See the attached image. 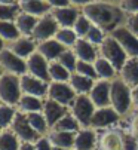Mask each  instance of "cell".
I'll return each instance as SVG.
<instances>
[{"mask_svg": "<svg viewBox=\"0 0 138 150\" xmlns=\"http://www.w3.org/2000/svg\"><path fill=\"white\" fill-rule=\"evenodd\" d=\"M82 13L91 21L92 25L101 28L107 36L125 25L128 18L119 5L110 3L108 0H94L82 8Z\"/></svg>", "mask_w": 138, "mask_h": 150, "instance_id": "6da1fadb", "label": "cell"}, {"mask_svg": "<svg viewBox=\"0 0 138 150\" xmlns=\"http://www.w3.org/2000/svg\"><path fill=\"white\" fill-rule=\"evenodd\" d=\"M110 105L123 119L132 112V89L120 77L110 82Z\"/></svg>", "mask_w": 138, "mask_h": 150, "instance_id": "7a4b0ae2", "label": "cell"}, {"mask_svg": "<svg viewBox=\"0 0 138 150\" xmlns=\"http://www.w3.org/2000/svg\"><path fill=\"white\" fill-rule=\"evenodd\" d=\"M98 55L104 59H107L111 66L117 70V73L122 70V67L125 66V62L128 61V55L126 52L122 49V46L117 43V40L111 37V36H107L103 43L98 46Z\"/></svg>", "mask_w": 138, "mask_h": 150, "instance_id": "3957f363", "label": "cell"}, {"mask_svg": "<svg viewBox=\"0 0 138 150\" xmlns=\"http://www.w3.org/2000/svg\"><path fill=\"white\" fill-rule=\"evenodd\" d=\"M21 97H22L21 77L9 73H3L2 77H0V101L3 104L16 107Z\"/></svg>", "mask_w": 138, "mask_h": 150, "instance_id": "277c9868", "label": "cell"}, {"mask_svg": "<svg viewBox=\"0 0 138 150\" xmlns=\"http://www.w3.org/2000/svg\"><path fill=\"white\" fill-rule=\"evenodd\" d=\"M68 110H70L73 117L79 122L80 128L83 129V128H91V120L97 110V107L92 104L88 95H77Z\"/></svg>", "mask_w": 138, "mask_h": 150, "instance_id": "5b68a950", "label": "cell"}, {"mask_svg": "<svg viewBox=\"0 0 138 150\" xmlns=\"http://www.w3.org/2000/svg\"><path fill=\"white\" fill-rule=\"evenodd\" d=\"M95 150H123L122 126H113L97 131Z\"/></svg>", "mask_w": 138, "mask_h": 150, "instance_id": "8992f818", "label": "cell"}, {"mask_svg": "<svg viewBox=\"0 0 138 150\" xmlns=\"http://www.w3.org/2000/svg\"><path fill=\"white\" fill-rule=\"evenodd\" d=\"M122 120H123V117L111 105H108V107H103V109L95 110L94 116H92V120H91V128L95 131L107 129V128L117 126Z\"/></svg>", "mask_w": 138, "mask_h": 150, "instance_id": "52a82bcc", "label": "cell"}, {"mask_svg": "<svg viewBox=\"0 0 138 150\" xmlns=\"http://www.w3.org/2000/svg\"><path fill=\"white\" fill-rule=\"evenodd\" d=\"M58 30H59V25L55 21L52 12H49V13H46V15L39 18L37 24H36V28H34V31L31 34V39L36 42V43H40V42L54 39Z\"/></svg>", "mask_w": 138, "mask_h": 150, "instance_id": "ba28073f", "label": "cell"}, {"mask_svg": "<svg viewBox=\"0 0 138 150\" xmlns=\"http://www.w3.org/2000/svg\"><path fill=\"white\" fill-rule=\"evenodd\" d=\"M0 69L3 70V73H9V74H15L21 77V76L27 74V62L25 59L15 55L6 46L0 52Z\"/></svg>", "mask_w": 138, "mask_h": 150, "instance_id": "9c48e42d", "label": "cell"}, {"mask_svg": "<svg viewBox=\"0 0 138 150\" xmlns=\"http://www.w3.org/2000/svg\"><path fill=\"white\" fill-rule=\"evenodd\" d=\"M9 129L18 137V140L21 143H33L34 144L40 138V135L33 129L31 125L28 123L27 116L24 113H19V112H16V115L13 117V122H12Z\"/></svg>", "mask_w": 138, "mask_h": 150, "instance_id": "30bf717a", "label": "cell"}, {"mask_svg": "<svg viewBox=\"0 0 138 150\" xmlns=\"http://www.w3.org/2000/svg\"><path fill=\"white\" fill-rule=\"evenodd\" d=\"M76 97H77V94L73 91V88L70 86L68 82H51L49 89H48V97L46 98H51V100L70 109V105L73 104Z\"/></svg>", "mask_w": 138, "mask_h": 150, "instance_id": "8fae6325", "label": "cell"}, {"mask_svg": "<svg viewBox=\"0 0 138 150\" xmlns=\"http://www.w3.org/2000/svg\"><path fill=\"white\" fill-rule=\"evenodd\" d=\"M110 36L117 40V43L122 46V49L126 52L129 58H138V36L137 34H134L131 30L122 25L117 30H114Z\"/></svg>", "mask_w": 138, "mask_h": 150, "instance_id": "7c38bea8", "label": "cell"}, {"mask_svg": "<svg viewBox=\"0 0 138 150\" xmlns=\"http://www.w3.org/2000/svg\"><path fill=\"white\" fill-rule=\"evenodd\" d=\"M48 89H49L48 82L37 79L28 73L21 76V91L24 95H31V97H37L40 100H45L48 97Z\"/></svg>", "mask_w": 138, "mask_h": 150, "instance_id": "4fadbf2b", "label": "cell"}, {"mask_svg": "<svg viewBox=\"0 0 138 150\" xmlns=\"http://www.w3.org/2000/svg\"><path fill=\"white\" fill-rule=\"evenodd\" d=\"M27 62V73L37 77V79H42L45 82L51 83V77H49V61L46 59L45 57H42L37 51L25 59Z\"/></svg>", "mask_w": 138, "mask_h": 150, "instance_id": "5bb4252c", "label": "cell"}, {"mask_svg": "<svg viewBox=\"0 0 138 150\" xmlns=\"http://www.w3.org/2000/svg\"><path fill=\"white\" fill-rule=\"evenodd\" d=\"M68 112H70L68 107H65V105H62V104H59V103H57V101H54L51 98H45L43 100L42 113H43V116H45V119H46V122H48L51 129L55 126V123L58 120H61Z\"/></svg>", "mask_w": 138, "mask_h": 150, "instance_id": "9a60e30c", "label": "cell"}, {"mask_svg": "<svg viewBox=\"0 0 138 150\" xmlns=\"http://www.w3.org/2000/svg\"><path fill=\"white\" fill-rule=\"evenodd\" d=\"M88 97L97 109L108 107L110 105V82L108 80H101V79L95 80L94 86H92Z\"/></svg>", "mask_w": 138, "mask_h": 150, "instance_id": "2e32d148", "label": "cell"}, {"mask_svg": "<svg viewBox=\"0 0 138 150\" xmlns=\"http://www.w3.org/2000/svg\"><path fill=\"white\" fill-rule=\"evenodd\" d=\"M51 12H52V15H54V18H55V21L58 23L59 27L73 28L77 16L82 13V9L68 5V6H62V8H55Z\"/></svg>", "mask_w": 138, "mask_h": 150, "instance_id": "e0dca14e", "label": "cell"}, {"mask_svg": "<svg viewBox=\"0 0 138 150\" xmlns=\"http://www.w3.org/2000/svg\"><path fill=\"white\" fill-rule=\"evenodd\" d=\"M15 55H18L19 58L22 59H27L30 58L36 51H37V43L31 39V37H27V36H19L18 39L12 40L11 43L6 45Z\"/></svg>", "mask_w": 138, "mask_h": 150, "instance_id": "ac0fdd59", "label": "cell"}, {"mask_svg": "<svg viewBox=\"0 0 138 150\" xmlns=\"http://www.w3.org/2000/svg\"><path fill=\"white\" fill-rule=\"evenodd\" d=\"M74 55L77 57L79 61H85V62H95V59L100 57L98 55V48L94 46L92 43L86 39H77V42L74 43V46L71 48Z\"/></svg>", "mask_w": 138, "mask_h": 150, "instance_id": "d6986e66", "label": "cell"}, {"mask_svg": "<svg viewBox=\"0 0 138 150\" xmlns=\"http://www.w3.org/2000/svg\"><path fill=\"white\" fill-rule=\"evenodd\" d=\"M65 49H67V48H64L55 37H54V39H49V40H45V42H40V43H37V52H39L42 57H45L49 62L57 61Z\"/></svg>", "mask_w": 138, "mask_h": 150, "instance_id": "ffe728a7", "label": "cell"}, {"mask_svg": "<svg viewBox=\"0 0 138 150\" xmlns=\"http://www.w3.org/2000/svg\"><path fill=\"white\" fill-rule=\"evenodd\" d=\"M18 6H19L21 12L37 16V18L49 13L52 11V8L46 3V0H19Z\"/></svg>", "mask_w": 138, "mask_h": 150, "instance_id": "44dd1931", "label": "cell"}, {"mask_svg": "<svg viewBox=\"0 0 138 150\" xmlns=\"http://www.w3.org/2000/svg\"><path fill=\"white\" fill-rule=\"evenodd\" d=\"M119 77L131 89L138 86V58H128L125 66L119 71Z\"/></svg>", "mask_w": 138, "mask_h": 150, "instance_id": "7402d4cb", "label": "cell"}, {"mask_svg": "<svg viewBox=\"0 0 138 150\" xmlns=\"http://www.w3.org/2000/svg\"><path fill=\"white\" fill-rule=\"evenodd\" d=\"M97 131L92 128H83L76 134L74 150H95Z\"/></svg>", "mask_w": 138, "mask_h": 150, "instance_id": "603a6c76", "label": "cell"}, {"mask_svg": "<svg viewBox=\"0 0 138 150\" xmlns=\"http://www.w3.org/2000/svg\"><path fill=\"white\" fill-rule=\"evenodd\" d=\"M76 134L74 132H64V131L51 129L46 137H48V140L52 144V147H58V149H74Z\"/></svg>", "mask_w": 138, "mask_h": 150, "instance_id": "cb8c5ba5", "label": "cell"}, {"mask_svg": "<svg viewBox=\"0 0 138 150\" xmlns=\"http://www.w3.org/2000/svg\"><path fill=\"white\" fill-rule=\"evenodd\" d=\"M39 18L37 16H33V15H28V13H24V12H19V15L15 18V25L19 31V36H27V37H31L34 28H36V24H37Z\"/></svg>", "mask_w": 138, "mask_h": 150, "instance_id": "d4e9b609", "label": "cell"}, {"mask_svg": "<svg viewBox=\"0 0 138 150\" xmlns=\"http://www.w3.org/2000/svg\"><path fill=\"white\" fill-rule=\"evenodd\" d=\"M15 109H16V112L24 113V115L42 112V109H43V100H40L37 97H31V95H24V94H22V97L19 98V101H18Z\"/></svg>", "mask_w": 138, "mask_h": 150, "instance_id": "484cf974", "label": "cell"}, {"mask_svg": "<svg viewBox=\"0 0 138 150\" xmlns=\"http://www.w3.org/2000/svg\"><path fill=\"white\" fill-rule=\"evenodd\" d=\"M68 83H70V86L73 88V91L77 95H89L95 80L89 79V77H85V76H80L77 73H73L70 80H68Z\"/></svg>", "mask_w": 138, "mask_h": 150, "instance_id": "4316f807", "label": "cell"}, {"mask_svg": "<svg viewBox=\"0 0 138 150\" xmlns=\"http://www.w3.org/2000/svg\"><path fill=\"white\" fill-rule=\"evenodd\" d=\"M94 66H95L97 76H98V79H101V80H108V82H111V80H114L116 77H119L117 70L114 69L107 59H104V58H101V57H98V58L95 59Z\"/></svg>", "mask_w": 138, "mask_h": 150, "instance_id": "83f0119b", "label": "cell"}, {"mask_svg": "<svg viewBox=\"0 0 138 150\" xmlns=\"http://www.w3.org/2000/svg\"><path fill=\"white\" fill-rule=\"evenodd\" d=\"M25 116H27V120L31 125V128L40 137H46V135H48V132L51 131V128H49V125H48V122H46V119H45V116H43L42 112L28 113Z\"/></svg>", "mask_w": 138, "mask_h": 150, "instance_id": "f1b7e54d", "label": "cell"}, {"mask_svg": "<svg viewBox=\"0 0 138 150\" xmlns=\"http://www.w3.org/2000/svg\"><path fill=\"white\" fill-rule=\"evenodd\" d=\"M71 74L73 73H70L58 61L49 62V77H51V82H68L70 77H71Z\"/></svg>", "mask_w": 138, "mask_h": 150, "instance_id": "f546056e", "label": "cell"}, {"mask_svg": "<svg viewBox=\"0 0 138 150\" xmlns=\"http://www.w3.org/2000/svg\"><path fill=\"white\" fill-rule=\"evenodd\" d=\"M52 129H55V131H64V132H79L82 128H80V125H79V122L73 117V115L68 112L61 120H58L57 123H55V126L52 128Z\"/></svg>", "mask_w": 138, "mask_h": 150, "instance_id": "4dcf8cb0", "label": "cell"}, {"mask_svg": "<svg viewBox=\"0 0 138 150\" xmlns=\"http://www.w3.org/2000/svg\"><path fill=\"white\" fill-rule=\"evenodd\" d=\"M55 39L59 42L64 48L71 49V48L74 46V43L77 42L79 37H77V34L74 33L73 28H62V27H59V30H58L57 34H55Z\"/></svg>", "mask_w": 138, "mask_h": 150, "instance_id": "1f68e13d", "label": "cell"}, {"mask_svg": "<svg viewBox=\"0 0 138 150\" xmlns=\"http://www.w3.org/2000/svg\"><path fill=\"white\" fill-rule=\"evenodd\" d=\"M21 141L11 129H3L0 132V150H18Z\"/></svg>", "mask_w": 138, "mask_h": 150, "instance_id": "d6a6232c", "label": "cell"}, {"mask_svg": "<svg viewBox=\"0 0 138 150\" xmlns=\"http://www.w3.org/2000/svg\"><path fill=\"white\" fill-rule=\"evenodd\" d=\"M0 37L5 40L6 45L19 37V31L13 21H0Z\"/></svg>", "mask_w": 138, "mask_h": 150, "instance_id": "836d02e7", "label": "cell"}, {"mask_svg": "<svg viewBox=\"0 0 138 150\" xmlns=\"http://www.w3.org/2000/svg\"><path fill=\"white\" fill-rule=\"evenodd\" d=\"M16 115V109L12 105H8V104H0V129H9L12 122H13V117Z\"/></svg>", "mask_w": 138, "mask_h": 150, "instance_id": "e575fe53", "label": "cell"}, {"mask_svg": "<svg viewBox=\"0 0 138 150\" xmlns=\"http://www.w3.org/2000/svg\"><path fill=\"white\" fill-rule=\"evenodd\" d=\"M59 64H62V66L70 71V73H74L76 71V64H77V57L74 55V52H73V49H65L62 54H61V57L57 59Z\"/></svg>", "mask_w": 138, "mask_h": 150, "instance_id": "d590c367", "label": "cell"}, {"mask_svg": "<svg viewBox=\"0 0 138 150\" xmlns=\"http://www.w3.org/2000/svg\"><path fill=\"white\" fill-rule=\"evenodd\" d=\"M77 74L80 76H85V77H89V79H94V80H98V76H97V71H95V66L94 62H85V61H77L76 64V71Z\"/></svg>", "mask_w": 138, "mask_h": 150, "instance_id": "8d00e7d4", "label": "cell"}, {"mask_svg": "<svg viewBox=\"0 0 138 150\" xmlns=\"http://www.w3.org/2000/svg\"><path fill=\"white\" fill-rule=\"evenodd\" d=\"M91 27H92V23H91V21H89L83 13H80V15L77 16V19H76L74 25H73V30H74V33L77 34L79 39H83V37L88 34V31H89Z\"/></svg>", "mask_w": 138, "mask_h": 150, "instance_id": "74e56055", "label": "cell"}, {"mask_svg": "<svg viewBox=\"0 0 138 150\" xmlns=\"http://www.w3.org/2000/svg\"><path fill=\"white\" fill-rule=\"evenodd\" d=\"M21 9L18 5H2L0 3V21H15Z\"/></svg>", "mask_w": 138, "mask_h": 150, "instance_id": "f35d334b", "label": "cell"}, {"mask_svg": "<svg viewBox=\"0 0 138 150\" xmlns=\"http://www.w3.org/2000/svg\"><path fill=\"white\" fill-rule=\"evenodd\" d=\"M107 37V34L101 30V28H98V27H95V25H92L91 28H89V31H88V34L83 37V39H86L89 43H92L94 46H100L101 43H103V40Z\"/></svg>", "mask_w": 138, "mask_h": 150, "instance_id": "ab89813d", "label": "cell"}, {"mask_svg": "<svg viewBox=\"0 0 138 150\" xmlns=\"http://www.w3.org/2000/svg\"><path fill=\"white\" fill-rule=\"evenodd\" d=\"M122 143H123V150H138V141L135 137L131 134L128 128H122Z\"/></svg>", "mask_w": 138, "mask_h": 150, "instance_id": "60d3db41", "label": "cell"}, {"mask_svg": "<svg viewBox=\"0 0 138 150\" xmlns=\"http://www.w3.org/2000/svg\"><path fill=\"white\" fill-rule=\"evenodd\" d=\"M125 120H128V129L131 131V134L138 141V110L132 109V112L125 117Z\"/></svg>", "mask_w": 138, "mask_h": 150, "instance_id": "b9f144b4", "label": "cell"}, {"mask_svg": "<svg viewBox=\"0 0 138 150\" xmlns=\"http://www.w3.org/2000/svg\"><path fill=\"white\" fill-rule=\"evenodd\" d=\"M119 6L126 15L138 13V0H123Z\"/></svg>", "mask_w": 138, "mask_h": 150, "instance_id": "7bdbcfd3", "label": "cell"}, {"mask_svg": "<svg viewBox=\"0 0 138 150\" xmlns=\"http://www.w3.org/2000/svg\"><path fill=\"white\" fill-rule=\"evenodd\" d=\"M125 27H126L128 30H131L134 34H137V36H138V13L128 15L126 23H125Z\"/></svg>", "mask_w": 138, "mask_h": 150, "instance_id": "ee69618b", "label": "cell"}, {"mask_svg": "<svg viewBox=\"0 0 138 150\" xmlns=\"http://www.w3.org/2000/svg\"><path fill=\"white\" fill-rule=\"evenodd\" d=\"M34 146H36V150H54L52 144H51L49 140H48V137H40V138L34 143Z\"/></svg>", "mask_w": 138, "mask_h": 150, "instance_id": "f6af8a7d", "label": "cell"}, {"mask_svg": "<svg viewBox=\"0 0 138 150\" xmlns=\"http://www.w3.org/2000/svg\"><path fill=\"white\" fill-rule=\"evenodd\" d=\"M46 3H48L52 9L55 8H62V6H68V0H46Z\"/></svg>", "mask_w": 138, "mask_h": 150, "instance_id": "bcb514c9", "label": "cell"}, {"mask_svg": "<svg viewBox=\"0 0 138 150\" xmlns=\"http://www.w3.org/2000/svg\"><path fill=\"white\" fill-rule=\"evenodd\" d=\"M91 2H94V0H68V3H70L71 6H76V8H79V9H82L83 6H86V5L91 3Z\"/></svg>", "mask_w": 138, "mask_h": 150, "instance_id": "7dc6e473", "label": "cell"}, {"mask_svg": "<svg viewBox=\"0 0 138 150\" xmlns=\"http://www.w3.org/2000/svg\"><path fill=\"white\" fill-rule=\"evenodd\" d=\"M132 109L138 110V86L132 89Z\"/></svg>", "mask_w": 138, "mask_h": 150, "instance_id": "c3c4849f", "label": "cell"}, {"mask_svg": "<svg viewBox=\"0 0 138 150\" xmlns=\"http://www.w3.org/2000/svg\"><path fill=\"white\" fill-rule=\"evenodd\" d=\"M18 150H36V146L33 143H21Z\"/></svg>", "mask_w": 138, "mask_h": 150, "instance_id": "681fc988", "label": "cell"}, {"mask_svg": "<svg viewBox=\"0 0 138 150\" xmlns=\"http://www.w3.org/2000/svg\"><path fill=\"white\" fill-rule=\"evenodd\" d=\"M19 0H0L2 5H18Z\"/></svg>", "mask_w": 138, "mask_h": 150, "instance_id": "f907efd6", "label": "cell"}, {"mask_svg": "<svg viewBox=\"0 0 138 150\" xmlns=\"http://www.w3.org/2000/svg\"><path fill=\"white\" fill-rule=\"evenodd\" d=\"M5 48H6V43H5V40H3L2 37H0V52H2Z\"/></svg>", "mask_w": 138, "mask_h": 150, "instance_id": "816d5d0a", "label": "cell"}, {"mask_svg": "<svg viewBox=\"0 0 138 150\" xmlns=\"http://www.w3.org/2000/svg\"><path fill=\"white\" fill-rule=\"evenodd\" d=\"M108 2H110V3H114V5H120L123 0H108Z\"/></svg>", "mask_w": 138, "mask_h": 150, "instance_id": "f5cc1de1", "label": "cell"}, {"mask_svg": "<svg viewBox=\"0 0 138 150\" xmlns=\"http://www.w3.org/2000/svg\"><path fill=\"white\" fill-rule=\"evenodd\" d=\"M54 150H74V149H58V147H54Z\"/></svg>", "mask_w": 138, "mask_h": 150, "instance_id": "db71d44e", "label": "cell"}, {"mask_svg": "<svg viewBox=\"0 0 138 150\" xmlns=\"http://www.w3.org/2000/svg\"><path fill=\"white\" fill-rule=\"evenodd\" d=\"M2 74H3V70H2V69H0V77H2Z\"/></svg>", "mask_w": 138, "mask_h": 150, "instance_id": "11a10c76", "label": "cell"}, {"mask_svg": "<svg viewBox=\"0 0 138 150\" xmlns=\"http://www.w3.org/2000/svg\"><path fill=\"white\" fill-rule=\"evenodd\" d=\"M0 132H2V129H0Z\"/></svg>", "mask_w": 138, "mask_h": 150, "instance_id": "9f6ffc18", "label": "cell"}, {"mask_svg": "<svg viewBox=\"0 0 138 150\" xmlns=\"http://www.w3.org/2000/svg\"><path fill=\"white\" fill-rule=\"evenodd\" d=\"M0 104H2V101H0Z\"/></svg>", "mask_w": 138, "mask_h": 150, "instance_id": "6f0895ef", "label": "cell"}]
</instances>
